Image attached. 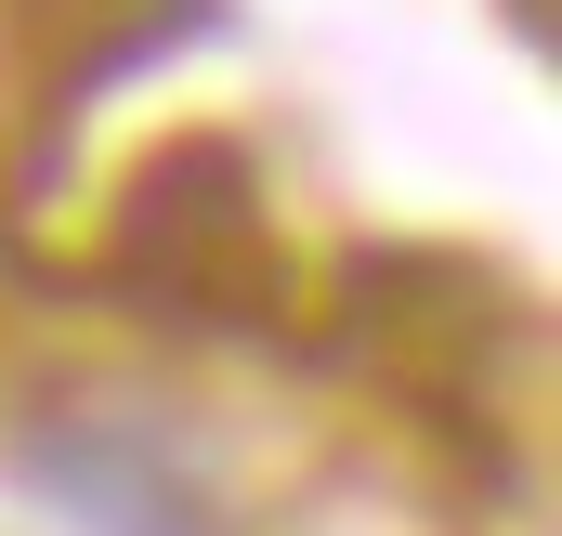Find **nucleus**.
<instances>
[{"mask_svg": "<svg viewBox=\"0 0 562 536\" xmlns=\"http://www.w3.org/2000/svg\"><path fill=\"white\" fill-rule=\"evenodd\" d=\"M119 263H132V288L183 301V314H276L288 288V249L236 144H183L144 170V197L119 210Z\"/></svg>", "mask_w": 562, "mask_h": 536, "instance_id": "f257e3e1", "label": "nucleus"}]
</instances>
